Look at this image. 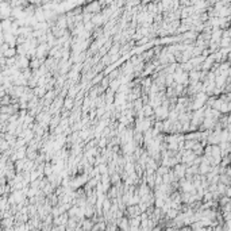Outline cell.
Wrapping results in <instances>:
<instances>
[{
  "mask_svg": "<svg viewBox=\"0 0 231 231\" xmlns=\"http://www.w3.org/2000/svg\"><path fill=\"white\" fill-rule=\"evenodd\" d=\"M103 19H104V18H103L100 14H96L93 18H92V22H91V23H92V25H96V26H100V25L103 23Z\"/></svg>",
  "mask_w": 231,
  "mask_h": 231,
  "instance_id": "3957f363",
  "label": "cell"
},
{
  "mask_svg": "<svg viewBox=\"0 0 231 231\" xmlns=\"http://www.w3.org/2000/svg\"><path fill=\"white\" fill-rule=\"evenodd\" d=\"M174 173L177 174V177H182L185 173V166L184 165H174Z\"/></svg>",
  "mask_w": 231,
  "mask_h": 231,
  "instance_id": "7a4b0ae2",
  "label": "cell"
},
{
  "mask_svg": "<svg viewBox=\"0 0 231 231\" xmlns=\"http://www.w3.org/2000/svg\"><path fill=\"white\" fill-rule=\"evenodd\" d=\"M154 114H155V116H157L158 119H166L169 115V109L168 107L160 105V107H157V108L154 109Z\"/></svg>",
  "mask_w": 231,
  "mask_h": 231,
  "instance_id": "6da1fadb",
  "label": "cell"
},
{
  "mask_svg": "<svg viewBox=\"0 0 231 231\" xmlns=\"http://www.w3.org/2000/svg\"><path fill=\"white\" fill-rule=\"evenodd\" d=\"M142 114H143L145 116H150V115H153V114H154V111H153V108H151L150 105L146 104V105L142 107Z\"/></svg>",
  "mask_w": 231,
  "mask_h": 231,
  "instance_id": "277c9868",
  "label": "cell"
},
{
  "mask_svg": "<svg viewBox=\"0 0 231 231\" xmlns=\"http://www.w3.org/2000/svg\"><path fill=\"white\" fill-rule=\"evenodd\" d=\"M157 173H158L160 176L166 174V173H168V168H165V166H161V168H160V169L157 170Z\"/></svg>",
  "mask_w": 231,
  "mask_h": 231,
  "instance_id": "8992f818",
  "label": "cell"
},
{
  "mask_svg": "<svg viewBox=\"0 0 231 231\" xmlns=\"http://www.w3.org/2000/svg\"><path fill=\"white\" fill-rule=\"evenodd\" d=\"M99 170L102 172L103 174H105V173H107V168H105V165H100V166H99Z\"/></svg>",
  "mask_w": 231,
  "mask_h": 231,
  "instance_id": "52a82bcc",
  "label": "cell"
},
{
  "mask_svg": "<svg viewBox=\"0 0 231 231\" xmlns=\"http://www.w3.org/2000/svg\"><path fill=\"white\" fill-rule=\"evenodd\" d=\"M73 105V97H68L65 100V104H64V108H72Z\"/></svg>",
  "mask_w": 231,
  "mask_h": 231,
  "instance_id": "5b68a950",
  "label": "cell"
}]
</instances>
